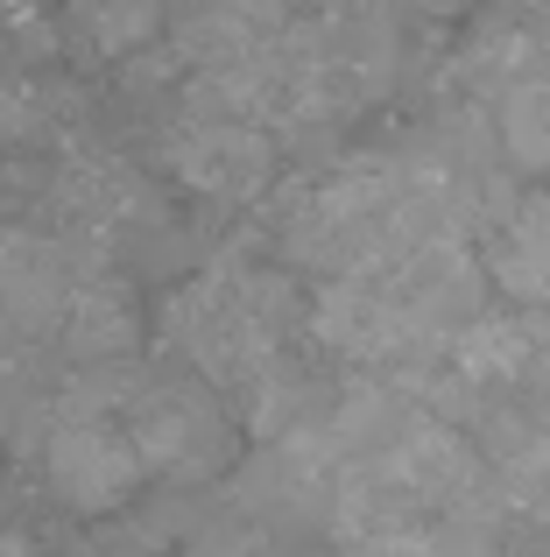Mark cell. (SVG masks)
I'll list each match as a JSON object with an SVG mask.
<instances>
[{"instance_id":"1","label":"cell","mask_w":550,"mask_h":557,"mask_svg":"<svg viewBox=\"0 0 550 557\" xmlns=\"http://www.w3.org/2000/svg\"><path fill=\"white\" fill-rule=\"evenodd\" d=\"M275 289L262 275H198L163 304V332L177 354L198 360L205 381H254L275 360Z\"/></svg>"},{"instance_id":"2","label":"cell","mask_w":550,"mask_h":557,"mask_svg":"<svg viewBox=\"0 0 550 557\" xmlns=\"http://www.w3.org/2000/svg\"><path fill=\"white\" fill-rule=\"evenodd\" d=\"M42 473L78 516H107L141 487L135 437L107 417V388H71L50 409V445H42Z\"/></svg>"},{"instance_id":"3","label":"cell","mask_w":550,"mask_h":557,"mask_svg":"<svg viewBox=\"0 0 550 557\" xmlns=\"http://www.w3.org/2000/svg\"><path fill=\"white\" fill-rule=\"evenodd\" d=\"M127 437H135L141 473H170V480H205L226 466L234 431L220 417V395L205 381H149L127 395Z\"/></svg>"},{"instance_id":"4","label":"cell","mask_w":550,"mask_h":557,"mask_svg":"<svg viewBox=\"0 0 550 557\" xmlns=\"http://www.w3.org/2000/svg\"><path fill=\"white\" fill-rule=\"evenodd\" d=\"M170 170L198 198H254L275 170V141H268V127L240 121V113L191 107L184 127L170 135Z\"/></svg>"},{"instance_id":"5","label":"cell","mask_w":550,"mask_h":557,"mask_svg":"<svg viewBox=\"0 0 550 557\" xmlns=\"http://www.w3.org/2000/svg\"><path fill=\"white\" fill-rule=\"evenodd\" d=\"M311 318H317V339L339 360H360V368H388V360L430 354V346L416 339V325L402 318L388 275H332Z\"/></svg>"},{"instance_id":"6","label":"cell","mask_w":550,"mask_h":557,"mask_svg":"<svg viewBox=\"0 0 550 557\" xmlns=\"http://www.w3.org/2000/svg\"><path fill=\"white\" fill-rule=\"evenodd\" d=\"M388 473V487L416 508V516H452V508H480L487 502V459L452 431V423H416L396 451L374 459Z\"/></svg>"},{"instance_id":"7","label":"cell","mask_w":550,"mask_h":557,"mask_svg":"<svg viewBox=\"0 0 550 557\" xmlns=\"http://www.w3.org/2000/svg\"><path fill=\"white\" fill-rule=\"evenodd\" d=\"M64 240H42V233H0V332L8 339H36V332L64 325L71 297H78L85 269H71Z\"/></svg>"},{"instance_id":"8","label":"cell","mask_w":550,"mask_h":557,"mask_svg":"<svg viewBox=\"0 0 550 557\" xmlns=\"http://www.w3.org/2000/svg\"><path fill=\"white\" fill-rule=\"evenodd\" d=\"M495 149L515 170H550V57H529L495 92Z\"/></svg>"},{"instance_id":"9","label":"cell","mask_w":550,"mask_h":557,"mask_svg":"<svg viewBox=\"0 0 550 557\" xmlns=\"http://www.w3.org/2000/svg\"><path fill=\"white\" fill-rule=\"evenodd\" d=\"M495 283L523 304H550V190L523 198L495 240Z\"/></svg>"},{"instance_id":"10","label":"cell","mask_w":550,"mask_h":557,"mask_svg":"<svg viewBox=\"0 0 550 557\" xmlns=\"http://www.w3.org/2000/svg\"><path fill=\"white\" fill-rule=\"evenodd\" d=\"M64 346L78 360H92V368H99V360L135 354V311H127L121 289H107V283L85 275L78 297H71V311H64Z\"/></svg>"},{"instance_id":"11","label":"cell","mask_w":550,"mask_h":557,"mask_svg":"<svg viewBox=\"0 0 550 557\" xmlns=\"http://www.w3.org/2000/svg\"><path fill=\"white\" fill-rule=\"evenodd\" d=\"M71 14H78L85 42H92L99 57H135L163 36L170 0H71Z\"/></svg>"},{"instance_id":"12","label":"cell","mask_w":550,"mask_h":557,"mask_svg":"<svg viewBox=\"0 0 550 557\" xmlns=\"http://www.w3.org/2000/svg\"><path fill=\"white\" fill-rule=\"evenodd\" d=\"M515 28L529 36L537 57H550V0H515Z\"/></svg>"},{"instance_id":"13","label":"cell","mask_w":550,"mask_h":557,"mask_svg":"<svg viewBox=\"0 0 550 557\" xmlns=\"http://www.w3.org/2000/svg\"><path fill=\"white\" fill-rule=\"evenodd\" d=\"M311 8H332V0H311Z\"/></svg>"}]
</instances>
